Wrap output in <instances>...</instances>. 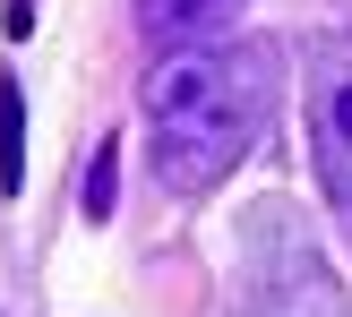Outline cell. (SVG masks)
<instances>
[{"instance_id":"obj_2","label":"cell","mask_w":352,"mask_h":317,"mask_svg":"<svg viewBox=\"0 0 352 317\" xmlns=\"http://www.w3.org/2000/svg\"><path fill=\"white\" fill-rule=\"evenodd\" d=\"M223 317H352V292H344V274L327 266L292 223L284 232L267 223V232L241 249V266H232Z\"/></svg>"},{"instance_id":"obj_6","label":"cell","mask_w":352,"mask_h":317,"mask_svg":"<svg viewBox=\"0 0 352 317\" xmlns=\"http://www.w3.org/2000/svg\"><path fill=\"white\" fill-rule=\"evenodd\" d=\"M86 223H112L120 206V137H95V154H86Z\"/></svg>"},{"instance_id":"obj_5","label":"cell","mask_w":352,"mask_h":317,"mask_svg":"<svg viewBox=\"0 0 352 317\" xmlns=\"http://www.w3.org/2000/svg\"><path fill=\"white\" fill-rule=\"evenodd\" d=\"M26 189V95L17 78H0V198Z\"/></svg>"},{"instance_id":"obj_3","label":"cell","mask_w":352,"mask_h":317,"mask_svg":"<svg viewBox=\"0 0 352 317\" xmlns=\"http://www.w3.org/2000/svg\"><path fill=\"white\" fill-rule=\"evenodd\" d=\"M301 112H309V163H318L336 215L352 223V26H336V34L309 43Z\"/></svg>"},{"instance_id":"obj_1","label":"cell","mask_w":352,"mask_h":317,"mask_svg":"<svg viewBox=\"0 0 352 317\" xmlns=\"http://www.w3.org/2000/svg\"><path fill=\"white\" fill-rule=\"evenodd\" d=\"M275 103H284V43H267V34H215V43L164 51L138 86L155 180L172 198L223 189L267 137Z\"/></svg>"},{"instance_id":"obj_4","label":"cell","mask_w":352,"mask_h":317,"mask_svg":"<svg viewBox=\"0 0 352 317\" xmlns=\"http://www.w3.org/2000/svg\"><path fill=\"white\" fill-rule=\"evenodd\" d=\"M241 17V0H138V34L155 51H181V43H215L223 26Z\"/></svg>"}]
</instances>
